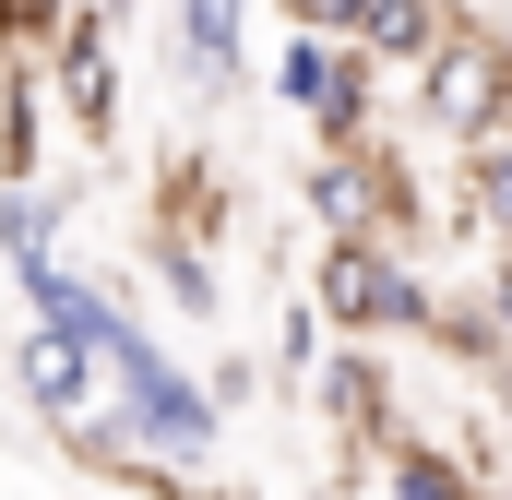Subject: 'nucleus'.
Instances as JSON below:
<instances>
[{
  "mask_svg": "<svg viewBox=\"0 0 512 500\" xmlns=\"http://www.w3.org/2000/svg\"><path fill=\"white\" fill-rule=\"evenodd\" d=\"M310 298H322V322H334L346 346H417V334H429V310H441L429 262H417L405 239H322Z\"/></svg>",
  "mask_w": 512,
  "mask_h": 500,
  "instance_id": "1",
  "label": "nucleus"
},
{
  "mask_svg": "<svg viewBox=\"0 0 512 500\" xmlns=\"http://www.w3.org/2000/svg\"><path fill=\"white\" fill-rule=\"evenodd\" d=\"M143 274L167 286V310H179V322H215V310H227V286H215V239H191L167 203L143 215Z\"/></svg>",
  "mask_w": 512,
  "mask_h": 500,
  "instance_id": "11",
  "label": "nucleus"
},
{
  "mask_svg": "<svg viewBox=\"0 0 512 500\" xmlns=\"http://www.w3.org/2000/svg\"><path fill=\"white\" fill-rule=\"evenodd\" d=\"M155 12H167V0H155Z\"/></svg>",
  "mask_w": 512,
  "mask_h": 500,
  "instance_id": "21",
  "label": "nucleus"
},
{
  "mask_svg": "<svg viewBox=\"0 0 512 500\" xmlns=\"http://www.w3.org/2000/svg\"><path fill=\"white\" fill-rule=\"evenodd\" d=\"M60 262H72V203H60L48 179H0V274L36 286V274H60Z\"/></svg>",
  "mask_w": 512,
  "mask_h": 500,
  "instance_id": "9",
  "label": "nucleus"
},
{
  "mask_svg": "<svg viewBox=\"0 0 512 500\" xmlns=\"http://www.w3.org/2000/svg\"><path fill=\"white\" fill-rule=\"evenodd\" d=\"M477 298H489V322H501V346H512V250H489V274H477Z\"/></svg>",
  "mask_w": 512,
  "mask_h": 500,
  "instance_id": "17",
  "label": "nucleus"
},
{
  "mask_svg": "<svg viewBox=\"0 0 512 500\" xmlns=\"http://www.w3.org/2000/svg\"><path fill=\"white\" fill-rule=\"evenodd\" d=\"M370 465H382V500H489V477L465 465V441H429V429H393Z\"/></svg>",
  "mask_w": 512,
  "mask_h": 500,
  "instance_id": "12",
  "label": "nucleus"
},
{
  "mask_svg": "<svg viewBox=\"0 0 512 500\" xmlns=\"http://www.w3.org/2000/svg\"><path fill=\"white\" fill-rule=\"evenodd\" d=\"M203 381H215V405H251V393H262V370H251V358H215Z\"/></svg>",
  "mask_w": 512,
  "mask_h": 500,
  "instance_id": "18",
  "label": "nucleus"
},
{
  "mask_svg": "<svg viewBox=\"0 0 512 500\" xmlns=\"http://www.w3.org/2000/svg\"><path fill=\"white\" fill-rule=\"evenodd\" d=\"M298 393L322 405V429H334L346 453H382L393 429H405V417H393V370H382V346H346V334H334V358L298 381Z\"/></svg>",
  "mask_w": 512,
  "mask_h": 500,
  "instance_id": "8",
  "label": "nucleus"
},
{
  "mask_svg": "<svg viewBox=\"0 0 512 500\" xmlns=\"http://www.w3.org/2000/svg\"><path fill=\"white\" fill-rule=\"evenodd\" d=\"M36 72H48V108H60V131L96 155V143H120V24L96 12V0H72L60 24H48V48H36Z\"/></svg>",
  "mask_w": 512,
  "mask_h": 500,
  "instance_id": "6",
  "label": "nucleus"
},
{
  "mask_svg": "<svg viewBox=\"0 0 512 500\" xmlns=\"http://www.w3.org/2000/svg\"><path fill=\"white\" fill-rule=\"evenodd\" d=\"M417 346H441V358H453V370H501L512 346H501V322H489V298H477V286H441V310H429V334H417Z\"/></svg>",
  "mask_w": 512,
  "mask_h": 500,
  "instance_id": "14",
  "label": "nucleus"
},
{
  "mask_svg": "<svg viewBox=\"0 0 512 500\" xmlns=\"http://www.w3.org/2000/svg\"><path fill=\"white\" fill-rule=\"evenodd\" d=\"M501 143H512V120H501Z\"/></svg>",
  "mask_w": 512,
  "mask_h": 500,
  "instance_id": "20",
  "label": "nucleus"
},
{
  "mask_svg": "<svg viewBox=\"0 0 512 500\" xmlns=\"http://www.w3.org/2000/svg\"><path fill=\"white\" fill-rule=\"evenodd\" d=\"M96 12H108V24H143V12H155V0H96Z\"/></svg>",
  "mask_w": 512,
  "mask_h": 500,
  "instance_id": "19",
  "label": "nucleus"
},
{
  "mask_svg": "<svg viewBox=\"0 0 512 500\" xmlns=\"http://www.w3.org/2000/svg\"><path fill=\"white\" fill-rule=\"evenodd\" d=\"M12 393H24L60 441H84V429H96V405H108V370H96V346H84V334L24 322V334H12Z\"/></svg>",
  "mask_w": 512,
  "mask_h": 500,
  "instance_id": "7",
  "label": "nucleus"
},
{
  "mask_svg": "<svg viewBox=\"0 0 512 500\" xmlns=\"http://www.w3.org/2000/svg\"><path fill=\"white\" fill-rule=\"evenodd\" d=\"M262 96L298 108L310 143H382V60L358 36H322V24H286L274 60H262Z\"/></svg>",
  "mask_w": 512,
  "mask_h": 500,
  "instance_id": "2",
  "label": "nucleus"
},
{
  "mask_svg": "<svg viewBox=\"0 0 512 500\" xmlns=\"http://www.w3.org/2000/svg\"><path fill=\"white\" fill-rule=\"evenodd\" d=\"M298 203L322 215V239H405L417 250V227H429V203H417V179H405L393 143H310Z\"/></svg>",
  "mask_w": 512,
  "mask_h": 500,
  "instance_id": "4",
  "label": "nucleus"
},
{
  "mask_svg": "<svg viewBox=\"0 0 512 500\" xmlns=\"http://www.w3.org/2000/svg\"><path fill=\"white\" fill-rule=\"evenodd\" d=\"M453 239L477 250H512V143L489 131V143H453V215H441Z\"/></svg>",
  "mask_w": 512,
  "mask_h": 500,
  "instance_id": "10",
  "label": "nucleus"
},
{
  "mask_svg": "<svg viewBox=\"0 0 512 500\" xmlns=\"http://www.w3.org/2000/svg\"><path fill=\"white\" fill-rule=\"evenodd\" d=\"M251 24H262V0H167V12H155L167 96H179V108H239V96L262 84Z\"/></svg>",
  "mask_w": 512,
  "mask_h": 500,
  "instance_id": "5",
  "label": "nucleus"
},
{
  "mask_svg": "<svg viewBox=\"0 0 512 500\" xmlns=\"http://www.w3.org/2000/svg\"><path fill=\"white\" fill-rule=\"evenodd\" d=\"M405 96H417V120L441 131V143H489V131L512 120V24L453 12V36L405 72Z\"/></svg>",
  "mask_w": 512,
  "mask_h": 500,
  "instance_id": "3",
  "label": "nucleus"
},
{
  "mask_svg": "<svg viewBox=\"0 0 512 500\" xmlns=\"http://www.w3.org/2000/svg\"><path fill=\"white\" fill-rule=\"evenodd\" d=\"M334 358V322H322V298H274V381H310Z\"/></svg>",
  "mask_w": 512,
  "mask_h": 500,
  "instance_id": "15",
  "label": "nucleus"
},
{
  "mask_svg": "<svg viewBox=\"0 0 512 500\" xmlns=\"http://www.w3.org/2000/svg\"><path fill=\"white\" fill-rule=\"evenodd\" d=\"M274 12H286V24H322V36H358V24H370V0H274Z\"/></svg>",
  "mask_w": 512,
  "mask_h": 500,
  "instance_id": "16",
  "label": "nucleus"
},
{
  "mask_svg": "<svg viewBox=\"0 0 512 500\" xmlns=\"http://www.w3.org/2000/svg\"><path fill=\"white\" fill-rule=\"evenodd\" d=\"M453 12L465 0H370V24H358V48L382 60V72H417L441 36H453Z\"/></svg>",
  "mask_w": 512,
  "mask_h": 500,
  "instance_id": "13",
  "label": "nucleus"
}]
</instances>
